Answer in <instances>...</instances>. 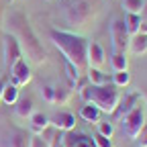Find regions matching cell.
<instances>
[{
  "label": "cell",
  "mask_w": 147,
  "mask_h": 147,
  "mask_svg": "<svg viewBox=\"0 0 147 147\" xmlns=\"http://www.w3.org/2000/svg\"><path fill=\"white\" fill-rule=\"evenodd\" d=\"M53 45L57 47L63 55V59L69 61L71 65H76L80 71L88 69V39L82 35L69 33V31H57L53 29L49 33Z\"/></svg>",
  "instance_id": "cell-1"
},
{
  "label": "cell",
  "mask_w": 147,
  "mask_h": 147,
  "mask_svg": "<svg viewBox=\"0 0 147 147\" xmlns=\"http://www.w3.org/2000/svg\"><path fill=\"white\" fill-rule=\"evenodd\" d=\"M8 25L12 27V37L18 41L21 45V51L27 53V57L33 61V63H41L45 59V51H43V45L39 41V37L35 35V31L31 29L29 21L21 14V12H12L8 16Z\"/></svg>",
  "instance_id": "cell-2"
},
{
  "label": "cell",
  "mask_w": 147,
  "mask_h": 147,
  "mask_svg": "<svg viewBox=\"0 0 147 147\" xmlns=\"http://www.w3.org/2000/svg\"><path fill=\"white\" fill-rule=\"evenodd\" d=\"M80 94H82L84 102L94 104L100 113H106V115H115V110L121 102L119 88L115 84H98V86L90 84L80 90Z\"/></svg>",
  "instance_id": "cell-3"
},
{
  "label": "cell",
  "mask_w": 147,
  "mask_h": 147,
  "mask_svg": "<svg viewBox=\"0 0 147 147\" xmlns=\"http://www.w3.org/2000/svg\"><path fill=\"white\" fill-rule=\"evenodd\" d=\"M92 14H94V4L90 0H71L63 10L65 21L76 27H86L90 23Z\"/></svg>",
  "instance_id": "cell-4"
},
{
  "label": "cell",
  "mask_w": 147,
  "mask_h": 147,
  "mask_svg": "<svg viewBox=\"0 0 147 147\" xmlns=\"http://www.w3.org/2000/svg\"><path fill=\"white\" fill-rule=\"evenodd\" d=\"M121 125H123V131L127 133V137L135 141L139 131H141V127L145 125V108L139 104L133 110H129L127 115L121 117Z\"/></svg>",
  "instance_id": "cell-5"
},
{
  "label": "cell",
  "mask_w": 147,
  "mask_h": 147,
  "mask_svg": "<svg viewBox=\"0 0 147 147\" xmlns=\"http://www.w3.org/2000/svg\"><path fill=\"white\" fill-rule=\"evenodd\" d=\"M129 39H131V37H129V33H127L125 21H121V18H115L113 25H110V41H113V51L127 53Z\"/></svg>",
  "instance_id": "cell-6"
},
{
  "label": "cell",
  "mask_w": 147,
  "mask_h": 147,
  "mask_svg": "<svg viewBox=\"0 0 147 147\" xmlns=\"http://www.w3.org/2000/svg\"><path fill=\"white\" fill-rule=\"evenodd\" d=\"M10 78H12V84H14L16 88L27 86V84L31 82V65L27 63L25 57L16 59V63L10 67Z\"/></svg>",
  "instance_id": "cell-7"
},
{
  "label": "cell",
  "mask_w": 147,
  "mask_h": 147,
  "mask_svg": "<svg viewBox=\"0 0 147 147\" xmlns=\"http://www.w3.org/2000/svg\"><path fill=\"white\" fill-rule=\"evenodd\" d=\"M21 57H23V51H21L18 41L12 35H4V65H6V69H10L16 63V59H21Z\"/></svg>",
  "instance_id": "cell-8"
},
{
  "label": "cell",
  "mask_w": 147,
  "mask_h": 147,
  "mask_svg": "<svg viewBox=\"0 0 147 147\" xmlns=\"http://www.w3.org/2000/svg\"><path fill=\"white\" fill-rule=\"evenodd\" d=\"M104 63H106L104 49H102V47H100L96 41H90V43H88V67L100 69Z\"/></svg>",
  "instance_id": "cell-9"
},
{
  "label": "cell",
  "mask_w": 147,
  "mask_h": 147,
  "mask_svg": "<svg viewBox=\"0 0 147 147\" xmlns=\"http://www.w3.org/2000/svg\"><path fill=\"white\" fill-rule=\"evenodd\" d=\"M55 129H59V131L67 133V131H74L76 129V117H74L71 113H65V110H61V113H57L51 121H49Z\"/></svg>",
  "instance_id": "cell-10"
},
{
  "label": "cell",
  "mask_w": 147,
  "mask_h": 147,
  "mask_svg": "<svg viewBox=\"0 0 147 147\" xmlns=\"http://www.w3.org/2000/svg\"><path fill=\"white\" fill-rule=\"evenodd\" d=\"M63 147H96V145L90 137H86L82 133L67 131V135H63Z\"/></svg>",
  "instance_id": "cell-11"
},
{
  "label": "cell",
  "mask_w": 147,
  "mask_h": 147,
  "mask_svg": "<svg viewBox=\"0 0 147 147\" xmlns=\"http://www.w3.org/2000/svg\"><path fill=\"white\" fill-rule=\"evenodd\" d=\"M141 102H143L141 94H137V92H135V94H129L125 100H121V102H119V106H117V110H115V115L121 119L123 115H127L129 110H133V108H135V106H139Z\"/></svg>",
  "instance_id": "cell-12"
},
{
  "label": "cell",
  "mask_w": 147,
  "mask_h": 147,
  "mask_svg": "<svg viewBox=\"0 0 147 147\" xmlns=\"http://www.w3.org/2000/svg\"><path fill=\"white\" fill-rule=\"evenodd\" d=\"M129 51H131L133 55H143V53H147V35L145 33H137V35H133L131 39H129V47H127Z\"/></svg>",
  "instance_id": "cell-13"
},
{
  "label": "cell",
  "mask_w": 147,
  "mask_h": 147,
  "mask_svg": "<svg viewBox=\"0 0 147 147\" xmlns=\"http://www.w3.org/2000/svg\"><path fill=\"white\" fill-rule=\"evenodd\" d=\"M4 147H31V139L25 131H12L8 135Z\"/></svg>",
  "instance_id": "cell-14"
},
{
  "label": "cell",
  "mask_w": 147,
  "mask_h": 147,
  "mask_svg": "<svg viewBox=\"0 0 147 147\" xmlns=\"http://www.w3.org/2000/svg\"><path fill=\"white\" fill-rule=\"evenodd\" d=\"M29 119H31V131H33L35 135H41L45 129L51 125V123H49V119H47L43 113H33Z\"/></svg>",
  "instance_id": "cell-15"
},
{
  "label": "cell",
  "mask_w": 147,
  "mask_h": 147,
  "mask_svg": "<svg viewBox=\"0 0 147 147\" xmlns=\"http://www.w3.org/2000/svg\"><path fill=\"white\" fill-rule=\"evenodd\" d=\"M14 113L21 117V119H29V117L35 113L33 100H31V98H18V100L14 102Z\"/></svg>",
  "instance_id": "cell-16"
},
{
  "label": "cell",
  "mask_w": 147,
  "mask_h": 147,
  "mask_svg": "<svg viewBox=\"0 0 147 147\" xmlns=\"http://www.w3.org/2000/svg\"><path fill=\"white\" fill-rule=\"evenodd\" d=\"M80 117L86 121V123H100V110L90 104V102H84V106L80 108Z\"/></svg>",
  "instance_id": "cell-17"
},
{
  "label": "cell",
  "mask_w": 147,
  "mask_h": 147,
  "mask_svg": "<svg viewBox=\"0 0 147 147\" xmlns=\"http://www.w3.org/2000/svg\"><path fill=\"white\" fill-rule=\"evenodd\" d=\"M110 67H113V71H125V69H129V57H127V53L115 51L113 57H110Z\"/></svg>",
  "instance_id": "cell-18"
},
{
  "label": "cell",
  "mask_w": 147,
  "mask_h": 147,
  "mask_svg": "<svg viewBox=\"0 0 147 147\" xmlns=\"http://www.w3.org/2000/svg\"><path fill=\"white\" fill-rule=\"evenodd\" d=\"M18 100V88L14 84H4V90H2V102L8 104V106H14V102Z\"/></svg>",
  "instance_id": "cell-19"
},
{
  "label": "cell",
  "mask_w": 147,
  "mask_h": 147,
  "mask_svg": "<svg viewBox=\"0 0 147 147\" xmlns=\"http://www.w3.org/2000/svg\"><path fill=\"white\" fill-rule=\"evenodd\" d=\"M139 25H141V16H139V14H127V18H125V27H127L129 37H133V35L139 33Z\"/></svg>",
  "instance_id": "cell-20"
},
{
  "label": "cell",
  "mask_w": 147,
  "mask_h": 147,
  "mask_svg": "<svg viewBox=\"0 0 147 147\" xmlns=\"http://www.w3.org/2000/svg\"><path fill=\"white\" fill-rule=\"evenodd\" d=\"M145 0H123V10L127 14H141Z\"/></svg>",
  "instance_id": "cell-21"
},
{
  "label": "cell",
  "mask_w": 147,
  "mask_h": 147,
  "mask_svg": "<svg viewBox=\"0 0 147 147\" xmlns=\"http://www.w3.org/2000/svg\"><path fill=\"white\" fill-rule=\"evenodd\" d=\"M65 76H67L69 86H76V84L80 82V78H82V71H80L76 65H71L69 61H65Z\"/></svg>",
  "instance_id": "cell-22"
},
{
  "label": "cell",
  "mask_w": 147,
  "mask_h": 147,
  "mask_svg": "<svg viewBox=\"0 0 147 147\" xmlns=\"http://www.w3.org/2000/svg\"><path fill=\"white\" fill-rule=\"evenodd\" d=\"M88 80H90V84H94V86L106 84V76L100 69H94V67H88Z\"/></svg>",
  "instance_id": "cell-23"
},
{
  "label": "cell",
  "mask_w": 147,
  "mask_h": 147,
  "mask_svg": "<svg viewBox=\"0 0 147 147\" xmlns=\"http://www.w3.org/2000/svg\"><path fill=\"white\" fill-rule=\"evenodd\" d=\"M129 82H131V74H129V69H125V71H115V86H117V88L129 86Z\"/></svg>",
  "instance_id": "cell-24"
},
{
  "label": "cell",
  "mask_w": 147,
  "mask_h": 147,
  "mask_svg": "<svg viewBox=\"0 0 147 147\" xmlns=\"http://www.w3.org/2000/svg\"><path fill=\"white\" fill-rule=\"evenodd\" d=\"M98 133L110 139V137L115 135V125L113 123H98Z\"/></svg>",
  "instance_id": "cell-25"
},
{
  "label": "cell",
  "mask_w": 147,
  "mask_h": 147,
  "mask_svg": "<svg viewBox=\"0 0 147 147\" xmlns=\"http://www.w3.org/2000/svg\"><path fill=\"white\" fill-rule=\"evenodd\" d=\"M53 90H55V98H53V102H67V98H69V90H67V88L57 86V88H53Z\"/></svg>",
  "instance_id": "cell-26"
},
{
  "label": "cell",
  "mask_w": 147,
  "mask_h": 147,
  "mask_svg": "<svg viewBox=\"0 0 147 147\" xmlns=\"http://www.w3.org/2000/svg\"><path fill=\"white\" fill-rule=\"evenodd\" d=\"M92 141H94L96 147H113V141H110L108 137H104V135H100L98 131H96V135H94V139H92Z\"/></svg>",
  "instance_id": "cell-27"
},
{
  "label": "cell",
  "mask_w": 147,
  "mask_h": 147,
  "mask_svg": "<svg viewBox=\"0 0 147 147\" xmlns=\"http://www.w3.org/2000/svg\"><path fill=\"white\" fill-rule=\"evenodd\" d=\"M135 141L139 143V147H147V121H145V125L141 127V131H139V135H137Z\"/></svg>",
  "instance_id": "cell-28"
},
{
  "label": "cell",
  "mask_w": 147,
  "mask_h": 147,
  "mask_svg": "<svg viewBox=\"0 0 147 147\" xmlns=\"http://www.w3.org/2000/svg\"><path fill=\"white\" fill-rule=\"evenodd\" d=\"M41 96H43L47 102H53V98H55V90H53V86H43V88H41Z\"/></svg>",
  "instance_id": "cell-29"
},
{
  "label": "cell",
  "mask_w": 147,
  "mask_h": 147,
  "mask_svg": "<svg viewBox=\"0 0 147 147\" xmlns=\"http://www.w3.org/2000/svg\"><path fill=\"white\" fill-rule=\"evenodd\" d=\"M141 25H139V33H145L147 35V2H145V6H143V10H141Z\"/></svg>",
  "instance_id": "cell-30"
},
{
  "label": "cell",
  "mask_w": 147,
  "mask_h": 147,
  "mask_svg": "<svg viewBox=\"0 0 147 147\" xmlns=\"http://www.w3.org/2000/svg\"><path fill=\"white\" fill-rule=\"evenodd\" d=\"M2 90H4V82L0 80V102H2Z\"/></svg>",
  "instance_id": "cell-31"
},
{
  "label": "cell",
  "mask_w": 147,
  "mask_h": 147,
  "mask_svg": "<svg viewBox=\"0 0 147 147\" xmlns=\"http://www.w3.org/2000/svg\"><path fill=\"white\" fill-rule=\"evenodd\" d=\"M59 147H63V143H61V145H59Z\"/></svg>",
  "instance_id": "cell-32"
}]
</instances>
